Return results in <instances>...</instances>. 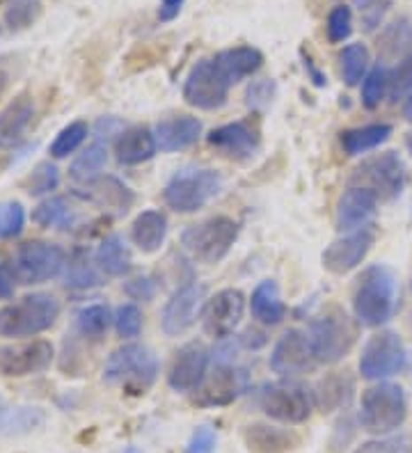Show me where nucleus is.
Returning <instances> with one entry per match:
<instances>
[{"instance_id": "nucleus-32", "label": "nucleus", "mask_w": 412, "mask_h": 453, "mask_svg": "<svg viewBox=\"0 0 412 453\" xmlns=\"http://www.w3.org/2000/svg\"><path fill=\"white\" fill-rule=\"evenodd\" d=\"M35 105L27 95L17 96L0 112V147H10L26 133L27 124L33 122Z\"/></svg>"}, {"instance_id": "nucleus-25", "label": "nucleus", "mask_w": 412, "mask_h": 453, "mask_svg": "<svg viewBox=\"0 0 412 453\" xmlns=\"http://www.w3.org/2000/svg\"><path fill=\"white\" fill-rule=\"evenodd\" d=\"M159 151V142L152 128L131 127L121 133L115 142V156L121 165H143Z\"/></svg>"}, {"instance_id": "nucleus-6", "label": "nucleus", "mask_w": 412, "mask_h": 453, "mask_svg": "<svg viewBox=\"0 0 412 453\" xmlns=\"http://www.w3.org/2000/svg\"><path fill=\"white\" fill-rule=\"evenodd\" d=\"M238 222L227 216H214L183 229L182 245L199 264H218L229 255L238 238Z\"/></svg>"}, {"instance_id": "nucleus-10", "label": "nucleus", "mask_w": 412, "mask_h": 453, "mask_svg": "<svg viewBox=\"0 0 412 453\" xmlns=\"http://www.w3.org/2000/svg\"><path fill=\"white\" fill-rule=\"evenodd\" d=\"M234 83L214 58H204L192 66L183 83V99L199 111H218L229 99V89Z\"/></svg>"}, {"instance_id": "nucleus-34", "label": "nucleus", "mask_w": 412, "mask_h": 453, "mask_svg": "<svg viewBox=\"0 0 412 453\" xmlns=\"http://www.w3.org/2000/svg\"><path fill=\"white\" fill-rule=\"evenodd\" d=\"M378 53L383 62L403 60L412 53V19L399 17L378 37Z\"/></svg>"}, {"instance_id": "nucleus-3", "label": "nucleus", "mask_w": 412, "mask_h": 453, "mask_svg": "<svg viewBox=\"0 0 412 453\" xmlns=\"http://www.w3.org/2000/svg\"><path fill=\"white\" fill-rule=\"evenodd\" d=\"M60 316V303L51 293H30L0 310V337H35L51 330Z\"/></svg>"}, {"instance_id": "nucleus-50", "label": "nucleus", "mask_w": 412, "mask_h": 453, "mask_svg": "<svg viewBox=\"0 0 412 453\" xmlns=\"http://www.w3.org/2000/svg\"><path fill=\"white\" fill-rule=\"evenodd\" d=\"M215 444H218V435L211 426H199L198 431L190 435L186 453H215Z\"/></svg>"}, {"instance_id": "nucleus-16", "label": "nucleus", "mask_w": 412, "mask_h": 453, "mask_svg": "<svg viewBox=\"0 0 412 453\" xmlns=\"http://www.w3.org/2000/svg\"><path fill=\"white\" fill-rule=\"evenodd\" d=\"M245 314V296L238 288H222L202 307V327L214 339H229Z\"/></svg>"}, {"instance_id": "nucleus-59", "label": "nucleus", "mask_w": 412, "mask_h": 453, "mask_svg": "<svg viewBox=\"0 0 412 453\" xmlns=\"http://www.w3.org/2000/svg\"><path fill=\"white\" fill-rule=\"evenodd\" d=\"M403 117H406L408 122H412V92L406 99V105H403Z\"/></svg>"}, {"instance_id": "nucleus-19", "label": "nucleus", "mask_w": 412, "mask_h": 453, "mask_svg": "<svg viewBox=\"0 0 412 453\" xmlns=\"http://www.w3.org/2000/svg\"><path fill=\"white\" fill-rule=\"evenodd\" d=\"M204 293L206 288L198 282L183 284L172 293V298L165 303L163 316H160V326L167 337H179L195 326L204 307Z\"/></svg>"}, {"instance_id": "nucleus-33", "label": "nucleus", "mask_w": 412, "mask_h": 453, "mask_svg": "<svg viewBox=\"0 0 412 453\" xmlns=\"http://www.w3.org/2000/svg\"><path fill=\"white\" fill-rule=\"evenodd\" d=\"M392 133H394V128L390 124H367V127L348 128V131H341L339 135L341 150L348 156H362L387 142Z\"/></svg>"}, {"instance_id": "nucleus-40", "label": "nucleus", "mask_w": 412, "mask_h": 453, "mask_svg": "<svg viewBox=\"0 0 412 453\" xmlns=\"http://www.w3.org/2000/svg\"><path fill=\"white\" fill-rule=\"evenodd\" d=\"M390 95V69L385 62L378 65L367 73L362 81V104L369 111H376L383 104L385 96Z\"/></svg>"}, {"instance_id": "nucleus-12", "label": "nucleus", "mask_w": 412, "mask_h": 453, "mask_svg": "<svg viewBox=\"0 0 412 453\" xmlns=\"http://www.w3.org/2000/svg\"><path fill=\"white\" fill-rule=\"evenodd\" d=\"M408 353L401 337L392 330L376 332L364 343L362 355H360V373L364 380H387L406 369Z\"/></svg>"}, {"instance_id": "nucleus-53", "label": "nucleus", "mask_w": 412, "mask_h": 453, "mask_svg": "<svg viewBox=\"0 0 412 453\" xmlns=\"http://www.w3.org/2000/svg\"><path fill=\"white\" fill-rule=\"evenodd\" d=\"M94 133H97V142H108V138H113V135H121V122L117 119V117H101L99 122H97V127H94Z\"/></svg>"}, {"instance_id": "nucleus-5", "label": "nucleus", "mask_w": 412, "mask_h": 453, "mask_svg": "<svg viewBox=\"0 0 412 453\" xmlns=\"http://www.w3.org/2000/svg\"><path fill=\"white\" fill-rule=\"evenodd\" d=\"M222 190V177L209 167H183L175 172L163 190L165 204L176 213L204 209Z\"/></svg>"}, {"instance_id": "nucleus-54", "label": "nucleus", "mask_w": 412, "mask_h": 453, "mask_svg": "<svg viewBox=\"0 0 412 453\" xmlns=\"http://www.w3.org/2000/svg\"><path fill=\"white\" fill-rule=\"evenodd\" d=\"M183 5H186V0H160L159 21L160 23L175 21V19L179 17V14H182Z\"/></svg>"}, {"instance_id": "nucleus-18", "label": "nucleus", "mask_w": 412, "mask_h": 453, "mask_svg": "<svg viewBox=\"0 0 412 453\" xmlns=\"http://www.w3.org/2000/svg\"><path fill=\"white\" fill-rule=\"evenodd\" d=\"M319 365L314 357L309 334H305L298 327L286 330L270 353V369L282 378H296L302 373H309Z\"/></svg>"}, {"instance_id": "nucleus-43", "label": "nucleus", "mask_w": 412, "mask_h": 453, "mask_svg": "<svg viewBox=\"0 0 412 453\" xmlns=\"http://www.w3.org/2000/svg\"><path fill=\"white\" fill-rule=\"evenodd\" d=\"M26 226V209L21 202H0V241L21 236Z\"/></svg>"}, {"instance_id": "nucleus-7", "label": "nucleus", "mask_w": 412, "mask_h": 453, "mask_svg": "<svg viewBox=\"0 0 412 453\" xmlns=\"http://www.w3.org/2000/svg\"><path fill=\"white\" fill-rule=\"evenodd\" d=\"M159 378V357L149 346L127 343L110 355L104 369V380L108 385H124L127 389L144 392Z\"/></svg>"}, {"instance_id": "nucleus-13", "label": "nucleus", "mask_w": 412, "mask_h": 453, "mask_svg": "<svg viewBox=\"0 0 412 453\" xmlns=\"http://www.w3.org/2000/svg\"><path fill=\"white\" fill-rule=\"evenodd\" d=\"M250 388V373L234 362H215L204 382L195 392V403L202 408H222L234 403Z\"/></svg>"}, {"instance_id": "nucleus-39", "label": "nucleus", "mask_w": 412, "mask_h": 453, "mask_svg": "<svg viewBox=\"0 0 412 453\" xmlns=\"http://www.w3.org/2000/svg\"><path fill=\"white\" fill-rule=\"evenodd\" d=\"M108 163V150H105L104 142L89 144L88 150H82L76 156V161L69 167V174H72L74 181L89 183L92 179H97L101 174V170Z\"/></svg>"}, {"instance_id": "nucleus-14", "label": "nucleus", "mask_w": 412, "mask_h": 453, "mask_svg": "<svg viewBox=\"0 0 412 453\" xmlns=\"http://www.w3.org/2000/svg\"><path fill=\"white\" fill-rule=\"evenodd\" d=\"M53 357V343L46 342V339H33V342L3 346V349H0V376H37V373H44L46 369H51Z\"/></svg>"}, {"instance_id": "nucleus-42", "label": "nucleus", "mask_w": 412, "mask_h": 453, "mask_svg": "<svg viewBox=\"0 0 412 453\" xmlns=\"http://www.w3.org/2000/svg\"><path fill=\"white\" fill-rule=\"evenodd\" d=\"M42 17V0H10L5 10V23L10 30L30 28Z\"/></svg>"}, {"instance_id": "nucleus-27", "label": "nucleus", "mask_w": 412, "mask_h": 453, "mask_svg": "<svg viewBox=\"0 0 412 453\" xmlns=\"http://www.w3.org/2000/svg\"><path fill=\"white\" fill-rule=\"evenodd\" d=\"M250 310H253V319L266 327L280 326L286 316V307L282 303L280 287L273 280H264L259 282L257 288L253 291L250 298Z\"/></svg>"}, {"instance_id": "nucleus-31", "label": "nucleus", "mask_w": 412, "mask_h": 453, "mask_svg": "<svg viewBox=\"0 0 412 453\" xmlns=\"http://www.w3.org/2000/svg\"><path fill=\"white\" fill-rule=\"evenodd\" d=\"M215 60L225 69L229 81L234 85L241 83L243 78L257 73L264 66V53L254 46H237V49L220 50Z\"/></svg>"}, {"instance_id": "nucleus-58", "label": "nucleus", "mask_w": 412, "mask_h": 453, "mask_svg": "<svg viewBox=\"0 0 412 453\" xmlns=\"http://www.w3.org/2000/svg\"><path fill=\"white\" fill-rule=\"evenodd\" d=\"M7 85H10V76H7V72L0 66V99L5 96L7 92Z\"/></svg>"}, {"instance_id": "nucleus-11", "label": "nucleus", "mask_w": 412, "mask_h": 453, "mask_svg": "<svg viewBox=\"0 0 412 453\" xmlns=\"http://www.w3.org/2000/svg\"><path fill=\"white\" fill-rule=\"evenodd\" d=\"M259 408L266 417L282 424H305L312 417L314 394L300 382H275L261 389Z\"/></svg>"}, {"instance_id": "nucleus-55", "label": "nucleus", "mask_w": 412, "mask_h": 453, "mask_svg": "<svg viewBox=\"0 0 412 453\" xmlns=\"http://www.w3.org/2000/svg\"><path fill=\"white\" fill-rule=\"evenodd\" d=\"M238 343H241V346H245V349L257 350V349H261V346H264V343H266V334H264V332L253 330V327H250V330L243 332V337L238 339Z\"/></svg>"}, {"instance_id": "nucleus-45", "label": "nucleus", "mask_w": 412, "mask_h": 453, "mask_svg": "<svg viewBox=\"0 0 412 453\" xmlns=\"http://www.w3.org/2000/svg\"><path fill=\"white\" fill-rule=\"evenodd\" d=\"M58 186H60V172H58V167H55L51 161L39 163L26 181V190L30 195H35V197L53 193Z\"/></svg>"}, {"instance_id": "nucleus-22", "label": "nucleus", "mask_w": 412, "mask_h": 453, "mask_svg": "<svg viewBox=\"0 0 412 453\" xmlns=\"http://www.w3.org/2000/svg\"><path fill=\"white\" fill-rule=\"evenodd\" d=\"M378 209V197L364 188H348L341 193L337 202V229L339 232H355L371 222Z\"/></svg>"}, {"instance_id": "nucleus-41", "label": "nucleus", "mask_w": 412, "mask_h": 453, "mask_svg": "<svg viewBox=\"0 0 412 453\" xmlns=\"http://www.w3.org/2000/svg\"><path fill=\"white\" fill-rule=\"evenodd\" d=\"M88 133H89L88 122H82V119L72 122L69 127H65L58 135H55L53 144H51V156H53V158H66V156L74 154V151L85 142Z\"/></svg>"}, {"instance_id": "nucleus-48", "label": "nucleus", "mask_w": 412, "mask_h": 453, "mask_svg": "<svg viewBox=\"0 0 412 453\" xmlns=\"http://www.w3.org/2000/svg\"><path fill=\"white\" fill-rule=\"evenodd\" d=\"M353 453H412V442L408 435H383L360 444Z\"/></svg>"}, {"instance_id": "nucleus-46", "label": "nucleus", "mask_w": 412, "mask_h": 453, "mask_svg": "<svg viewBox=\"0 0 412 453\" xmlns=\"http://www.w3.org/2000/svg\"><path fill=\"white\" fill-rule=\"evenodd\" d=\"M115 330L120 337L136 339L143 332V311L133 303L121 304L115 311Z\"/></svg>"}, {"instance_id": "nucleus-38", "label": "nucleus", "mask_w": 412, "mask_h": 453, "mask_svg": "<svg viewBox=\"0 0 412 453\" xmlns=\"http://www.w3.org/2000/svg\"><path fill=\"white\" fill-rule=\"evenodd\" d=\"M341 62V76H344V83L348 88H355L367 78V73L371 72V53H369L367 46L362 42L357 44H348L346 49L341 50L339 56Z\"/></svg>"}, {"instance_id": "nucleus-28", "label": "nucleus", "mask_w": 412, "mask_h": 453, "mask_svg": "<svg viewBox=\"0 0 412 453\" xmlns=\"http://www.w3.org/2000/svg\"><path fill=\"white\" fill-rule=\"evenodd\" d=\"M353 392H355V382L348 373H328L323 380L316 385V392H314V405L321 410V412H335V410L348 408L351 403Z\"/></svg>"}, {"instance_id": "nucleus-47", "label": "nucleus", "mask_w": 412, "mask_h": 453, "mask_svg": "<svg viewBox=\"0 0 412 453\" xmlns=\"http://www.w3.org/2000/svg\"><path fill=\"white\" fill-rule=\"evenodd\" d=\"M412 92V53L399 60V65L390 72V99L401 101L408 99Z\"/></svg>"}, {"instance_id": "nucleus-51", "label": "nucleus", "mask_w": 412, "mask_h": 453, "mask_svg": "<svg viewBox=\"0 0 412 453\" xmlns=\"http://www.w3.org/2000/svg\"><path fill=\"white\" fill-rule=\"evenodd\" d=\"M124 293H127L131 300H143V303H147V300H154L156 282L149 275L133 277V280H128V282L124 284Z\"/></svg>"}, {"instance_id": "nucleus-44", "label": "nucleus", "mask_w": 412, "mask_h": 453, "mask_svg": "<svg viewBox=\"0 0 412 453\" xmlns=\"http://www.w3.org/2000/svg\"><path fill=\"white\" fill-rule=\"evenodd\" d=\"M330 44H344L353 35V10L348 5H335L325 21Z\"/></svg>"}, {"instance_id": "nucleus-21", "label": "nucleus", "mask_w": 412, "mask_h": 453, "mask_svg": "<svg viewBox=\"0 0 412 453\" xmlns=\"http://www.w3.org/2000/svg\"><path fill=\"white\" fill-rule=\"evenodd\" d=\"M76 197L88 199L99 209L113 211L115 216H127L128 209L136 204V193L128 188L127 183L117 177H97L88 183L85 190H76Z\"/></svg>"}, {"instance_id": "nucleus-24", "label": "nucleus", "mask_w": 412, "mask_h": 453, "mask_svg": "<svg viewBox=\"0 0 412 453\" xmlns=\"http://www.w3.org/2000/svg\"><path fill=\"white\" fill-rule=\"evenodd\" d=\"M245 447L253 453H289L300 444V435L270 424H250L243 431Z\"/></svg>"}, {"instance_id": "nucleus-56", "label": "nucleus", "mask_w": 412, "mask_h": 453, "mask_svg": "<svg viewBox=\"0 0 412 453\" xmlns=\"http://www.w3.org/2000/svg\"><path fill=\"white\" fill-rule=\"evenodd\" d=\"M14 293V277L5 271V265L0 264V298H12Z\"/></svg>"}, {"instance_id": "nucleus-30", "label": "nucleus", "mask_w": 412, "mask_h": 453, "mask_svg": "<svg viewBox=\"0 0 412 453\" xmlns=\"http://www.w3.org/2000/svg\"><path fill=\"white\" fill-rule=\"evenodd\" d=\"M94 261L99 265V271L108 277H124L133 268L131 250H128L127 241L120 234H110L101 241Z\"/></svg>"}, {"instance_id": "nucleus-9", "label": "nucleus", "mask_w": 412, "mask_h": 453, "mask_svg": "<svg viewBox=\"0 0 412 453\" xmlns=\"http://www.w3.org/2000/svg\"><path fill=\"white\" fill-rule=\"evenodd\" d=\"M66 252L58 243L46 241H27L19 245L12 261V277L19 284H44L65 273Z\"/></svg>"}, {"instance_id": "nucleus-49", "label": "nucleus", "mask_w": 412, "mask_h": 453, "mask_svg": "<svg viewBox=\"0 0 412 453\" xmlns=\"http://www.w3.org/2000/svg\"><path fill=\"white\" fill-rule=\"evenodd\" d=\"M275 95H277V83L270 78H261V81H253L245 92L247 108H253L254 112L266 111L273 104Z\"/></svg>"}, {"instance_id": "nucleus-20", "label": "nucleus", "mask_w": 412, "mask_h": 453, "mask_svg": "<svg viewBox=\"0 0 412 453\" xmlns=\"http://www.w3.org/2000/svg\"><path fill=\"white\" fill-rule=\"evenodd\" d=\"M209 359L211 353L202 342H188L175 353L167 371V385L175 392H195L209 373Z\"/></svg>"}, {"instance_id": "nucleus-23", "label": "nucleus", "mask_w": 412, "mask_h": 453, "mask_svg": "<svg viewBox=\"0 0 412 453\" xmlns=\"http://www.w3.org/2000/svg\"><path fill=\"white\" fill-rule=\"evenodd\" d=\"M154 135L156 142H159V150L165 151V154L183 151L192 144H198V140L202 138V122L192 115L170 117V119H163V122L156 124Z\"/></svg>"}, {"instance_id": "nucleus-37", "label": "nucleus", "mask_w": 412, "mask_h": 453, "mask_svg": "<svg viewBox=\"0 0 412 453\" xmlns=\"http://www.w3.org/2000/svg\"><path fill=\"white\" fill-rule=\"evenodd\" d=\"M110 323H115V316L110 314L108 307L101 303L88 304L76 314L78 334L88 339V342H101L105 337V332H108Z\"/></svg>"}, {"instance_id": "nucleus-26", "label": "nucleus", "mask_w": 412, "mask_h": 453, "mask_svg": "<svg viewBox=\"0 0 412 453\" xmlns=\"http://www.w3.org/2000/svg\"><path fill=\"white\" fill-rule=\"evenodd\" d=\"M62 284L74 291H88L104 284L97 261H92L88 248L72 250V255L66 257L65 273H62Z\"/></svg>"}, {"instance_id": "nucleus-57", "label": "nucleus", "mask_w": 412, "mask_h": 453, "mask_svg": "<svg viewBox=\"0 0 412 453\" xmlns=\"http://www.w3.org/2000/svg\"><path fill=\"white\" fill-rule=\"evenodd\" d=\"M355 3V7L360 12H367L371 10V7H378V5H385V3H392V0H353Z\"/></svg>"}, {"instance_id": "nucleus-1", "label": "nucleus", "mask_w": 412, "mask_h": 453, "mask_svg": "<svg viewBox=\"0 0 412 453\" xmlns=\"http://www.w3.org/2000/svg\"><path fill=\"white\" fill-rule=\"evenodd\" d=\"M399 307V280L390 265H369L362 275L357 277L353 291V314L355 321L364 327H380Z\"/></svg>"}, {"instance_id": "nucleus-52", "label": "nucleus", "mask_w": 412, "mask_h": 453, "mask_svg": "<svg viewBox=\"0 0 412 453\" xmlns=\"http://www.w3.org/2000/svg\"><path fill=\"white\" fill-rule=\"evenodd\" d=\"M300 58H302V66H305V73H307V81H312V85L316 88H328V76L325 72L316 65V60L312 58L307 49H300Z\"/></svg>"}, {"instance_id": "nucleus-60", "label": "nucleus", "mask_w": 412, "mask_h": 453, "mask_svg": "<svg viewBox=\"0 0 412 453\" xmlns=\"http://www.w3.org/2000/svg\"><path fill=\"white\" fill-rule=\"evenodd\" d=\"M406 144H408V151H410V154H412V133H410V135H408Z\"/></svg>"}, {"instance_id": "nucleus-36", "label": "nucleus", "mask_w": 412, "mask_h": 453, "mask_svg": "<svg viewBox=\"0 0 412 453\" xmlns=\"http://www.w3.org/2000/svg\"><path fill=\"white\" fill-rule=\"evenodd\" d=\"M44 424V412L39 408H0V437H17L33 433Z\"/></svg>"}, {"instance_id": "nucleus-29", "label": "nucleus", "mask_w": 412, "mask_h": 453, "mask_svg": "<svg viewBox=\"0 0 412 453\" xmlns=\"http://www.w3.org/2000/svg\"><path fill=\"white\" fill-rule=\"evenodd\" d=\"M165 236H167V218L160 211H143L131 225V238L144 255H154L163 248Z\"/></svg>"}, {"instance_id": "nucleus-35", "label": "nucleus", "mask_w": 412, "mask_h": 453, "mask_svg": "<svg viewBox=\"0 0 412 453\" xmlns=\"http://www.w3.org/2000/svg\"><path fill=\"white\" fill-rule=\"evenodd\" d=\"M33 220L44 229H72L76 225V213L69 199L55 195L33 211Z\"/></svg>"}, {"instance_id": "nucleus-8", "label": "nucleus", "mask_w": 412, "mask_h": 453, "mask_svg": "<svg viewBox=\"0 0 412 453\" xmlns=\"http://www.w3.org/2000/svg\"><path fill=\"white\" fill-rule=\"evenodd\" d=\"M408 181V167L396 151L376 154L353 170L348 186L364 188L378 199H394L403 193Z\"/></svg>"}, {"instance_id": "nucleus-15", "label": "nucleus", "mask_w": 412, "mask_h": 453, "mask_svg": "<svg viewBox=\"0 0 412 453\" xmlns=\"http://www.w3.org/2000/svg\"><path fill=\"white\" fill-rule=\"evenodd\" d=\"M374 243L376 232L371 225L362 226V229H355V232H348L346 236L337 238V241H332L323 250L321 264L332 275H348V273L355 271L357 265L367 259Z\"/></svg>"}, {"instance_id": "nucleus-2", "label": "nucleus", "mask_w": 412, "mask_h": 453, "mask_svg": "<svg viewBox=\"0 0 412 453\" xmlns=\"http://www.w3.org/2000/svg\"><path fill=\"white\" fill-rule=\"evenodd\" d=\"M360 426L371 435H392L408 419V396L396 382H376L364 389L360 401Z\"/></svg>"}, {"instance_id": "nucleus-4", "label": "nucleus", "mask_w": 412, "mask_h": 453, "mask_svg": "<svg viewBox=\"0 0 412 453\" xmlns=\"http://www.w3.org/2000/svg\"><path fill=\"white\" fill-rule=\"evenodd\" d=\"M309 342L319 365H337L355 346L357 327L346 311L332 304L312 321Z\"/></svg>"}, {"instance_id": "nucleus-17", "label": "nucleus", "mask_w": 412, "mask_h": 453, "mask_svg": "<svg viewBox=\"0 0 412 453\" xmlns=\"http://www.w3.org/2000/svg\"><path fill=\"white\" fill-rule=\"evenodd\" d=\"M209 144L215 151L231 158V161H250L261 150V127L257 117L231 122L218 127L206 135Z\"/></svg>"}]
</instances>
